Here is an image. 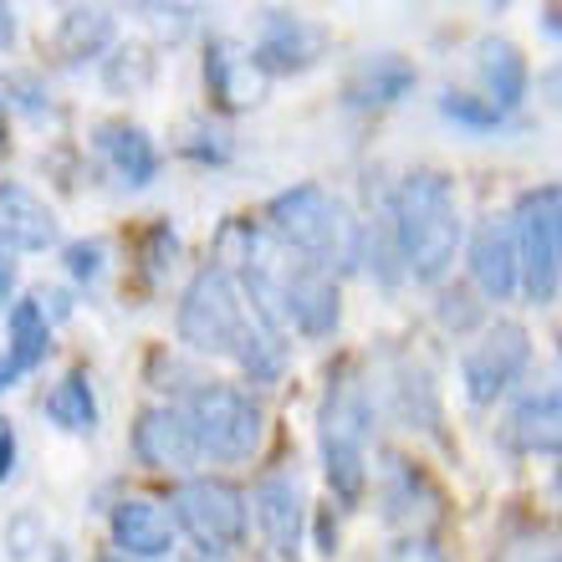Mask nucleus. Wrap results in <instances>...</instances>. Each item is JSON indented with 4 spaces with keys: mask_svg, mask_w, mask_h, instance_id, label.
Masks as SVG:
<instances>
[{
    "mask_svg": "<svg viewBox=\"0 0 562 562\" xmlns=\"http://www.w3.org/2000/svg\"><path fill=\"white\" fill-rule=\"evenodd\" d=\"M460 215L445 175H409L394 194V251L415 281H440L456 261Z\"/></svg>",
    "mask_w": 562,
    "mask_h": 562,
    "instance_id": "nucleus-1",
    "label": "nucleus"
},
{
    "mask_svg": "<svg viewBox=\"0 0 562 562\" xmlns=\"http://www.w3.org/2000/svg\"><path fill=\"white\" fill-rule=\"evenodd\" d=\"M271 225H277V236L292 246V251L307 256V267H353L358 251H363V236H358V225L348 221V210L333 200L327 190L317 184H296V190L277 194L271 200Z\"/></svg>",
    "mask_w": 562,
    "mask_h": 562,
    "instance_id": "nucleus-2",
    "label": "nucleus"
},
{
    "mask_svg": "<svg viewBox=\"0 0 562 562\" xmlns=\"http://www.w3.org/2000/svg\"><path fill=\"white\" fill-rule=\"evenodd\" d=\"M184 425H190L200 456L215 460H251L261 450V435H267V415L251 394H240L231 384H200L184 404Z\"/></svg>",
    "mask_w": 562,
    "mask_h": 562,
    "instance_id": "nucleus-3",
    "label": "nucleus"
},
{
    "mask_svg": "<svg viewBox=\"0 0 562 562\" xmlns=\"http://www.w3.org/2000/svg\"><path fill=\"white\" fill-rule=\"evenodd\" d=\"M369 429H373V409H369V389L358 379H342L338 389H327L323 404V465L327 481L338 496H358L369 481Z\"/></svg>",
    "mask_w": 562,
    "mask_h": 562,
    "instance_id": "nucleus-4",
    "label": "nucleus"
},
{
    "mask_svg": "<svg viewBox=\"0 0 562 562\" xmlns=\"http://www.w3.org/2000/svg\"><path fill=\"white\" fill-rule=\"evenodd\" d=\"M246 312H240L236 281L225 267H205L190 281V292L179 302V342L194 353H236L240 333H246Z\"/></svg>",
    "mask_w": 562,
    "mask_h": 562,
    "instance_id": "nucleus-5",
    "label": "nucleus"
},
{
    "mask_svg": "<svg viewBox=\"0 0 562 562\" xmlns=\"http://www.w3.org/2000/svg\"><path fill=\"white\" fill-rule=\"evenodd\" d=\"M175 517L205 558H225L246 542V496L225 481H184L175 491Z\"/></svg>",
    "mask_w": 562,
    "mask_h": 562,
    "instance_id": "nucleus-6",
    "label": "nucleus"
},
{
    "mask_svg": "<svg viewBox=\"0 0 562 562\" xmlns=\"http://www.w3.org/2000/svg\"><path fill=\"white\" fill-rule=\"evenodd\" d=\"M517 271L527 277L532 302H552L562 251V190H537L517 210Z\"/></svg>",
    "mask_w": 562,
    "mask_h": 562,
    "instance_id": "nucleus-7",
    "label": "nucleus"
},
{
    "mask_svg": "<svg viewBox=\"0 0 562 562\" xmlns=\"http://www.w3.org/2000/svg\"><path fill=\"white\" fill-rule=\"evenodd\" d=\"M527 358H532V342H527V327L521 323L486 327L481 342H471V353H465V363H460V373H465V394H471L475 404H491L496 394H506V389L521 379Z\"/></svg>",
    "mask_w": 562,
    "mask_h": 562,
    "instance_id": "nucleus-8",
    "label": "nucleus"
},
{
    "mask_svg": "<svg viewBox=\"0 0 562 562\" xmlns=\"http://www.w3.org/2000/svg\"><path fill=\"white\" fill-rule=\"evenodd\" d=\"M327 46V31L312 26V21H302V15H286V11H267V21H261V36H256V72L271 77V72H302V67H312V61L323 57Z\"/></svg>",
    "mask_w": 562,
    "mask_h": 562,
    "instance_id": "nucleus-9",
    "label": "nucleus"
},
{
    "mask_svg": "<svg viewBox=\"0 0 562 562\" xmlns=\"http://www.w3.org/2000/svg\"><path fill=\"white\" fill-rule=\"evenodd\" d=\"M134 456L144 460L148 471H190L200 445H194L179 409H144L134 425Z\"/></svg>",
    "mask_w": 562,
    "mask_h": 562,
    "instance_id": "nucleus-10",
    "label": "nucleus"
},
{
    "mask_svg": "<svg viewBox=\"0 0 562 562\" xmlns=\"http://www.w3.org/2000/svg\"><path fill=\"white\" fill-rule=\"evenodd\" d=\"M113 542L123 548V558H134V562L169 558L175 552V517L159 502L128 496V502L113 506Z\"/></svg>",
    "mask_w": 562,
    "mask_h": 562,
    "instance_id": "nucleus-11",
    "label": "nucleus"
},
{
    "mask_svg": "<svg viewBox=\"0 0 562 562\" xmlns=\"http://www.w3.org/2000/svg\"><path fill=\"white\" fill-rule=\"evenodd\" d=\"M286 323H296L307 338H323L338 327V281L327 277L323 267H302L286 271V292H281Z\"/></svg>",
    "mask_w": 562,
    "mask_h": 562,
    "instance_id": "nucleus-12",
    "label": "nucleus"
},
{
    "mask_svg": "<svg viewBox=\"0 0 562 562\" xmlns=\"http://www.w3.org/2000/svg\"><path fill=\"white\" fill-rule=\"evenodd\" d=\"M57 240V215L26 184H0V246L5 251H46Z\"/></svg>",
    "mask_w": 562,
    "mask_h": 562,
    "instance_id": "nucleus-13",
    "label": "nucleus"
},
{
    "mask_svg": "<svg viewBox=\"0 0 562 562\" xmlns=\"http://www.w3.org/2000/svg\"><path fill=\"white\" fill-rule=\"evenodd\" d=\"M256 521L277 558H296L302 548V486L296 475H267L256 486Z\"/></svg>",
    "mask_w": 562,
    "mask_h": 562,
    "instance_id": "nucleus-14",
    "label": "nucleus"
},
{
    "mask_svg": "<svg viewBox=\"0 0 562 562\" xmlns=\"http://www.w3.org/2000/svg\"><path fill=\"white\" fill-rule=\"evenodd\" d=\"M471 277L475 286L491 296V302H506V296L517 292V236H512V225L491 221L475 231V246H471Z\"/></svg>",
    "mask_w": 562,
    "mask_h": 562,
    "instance_id": "nucleus-15",
    "label": "nucleus"
},
{
    "mask_svg": "<svg viewBox=\"0 0 562 562\" xmlns=\"http://www.w3.org/2000/svg\"><path fill=\"white\" fill-rule=\"evenodd\" d=\"M205 82L225 108H251L261 98V72H256L251 52H240L231 42H215L205 57Z\"/></svg>",
    "mask_w": 562,
    "mask_h": 562,
    "instance_id": "nucleus-16",
    "label": "nucleus"
},
{
    "mask_svg": "<svg viewBox=\"0 0 562 562\" xmlns=\"http://www.w3.org/2000/svg\"><path fill=\"white\" fill-rule=\"evenodd\" d=\"M512 440L527 456H552L562 450V389H542V394H527L512 415Z\"/></svg>",
    "mask_w": 562,
    "mask_h": 562,
    "instance_id": "nucleus-17",
    "label": "nucleus"
},
{
    "mask_svg": "<svg viewBox=\"0 0 562 562\" xmlns=\"http://www.w3.org/2000/svg\"><path fill=\"white\" fill-rule=\"evenodd\" d=\"M415 88V67L394 52H379L348 77V103L358 108H384V103H400L404 92Z\"/></svg>",
    "mask_w": 562,
    "mask_h": 562,
    "instance_id": "nucleus-18",
    "label": "nucleus"
},
{
    "mask_svg": "<svg viewBox=\"0 0 562 562\" xmlns=\"http://www.w3.org/2000/svg\"><path fill=\"white\" fill-rule=\"evenodd\" d=\"M481 52V77H486V103L491 108H517L521 98H527V61H521V52L512 42H496V36H486V42L475 46Z\"/></svg>",
    "mask_w": 562,
    "mask_h": 562,
    "instance_id": "nucleus-19",
    "label": "nucleus"
},
{
    "mask_svg": "<svg viewBox=\"0 0 562 562\" xmlns=\"http://www.w3.org/2000/svg\"><path fill=\"white\" fill-rule=\"evenodd\" d=\"M103 154H108V164L119 169L123 184H134V190L159 175V148L148 144L144 128H128V123H113V128H103Z\"/></svg>",
    "mask_w": 562,
    "mask_h": 562,
    "instance_id": "nucleus-20",
    "label": "nucleus"
},
{
    "mask_svg": "<svg viewBox=\"0 0 562 562\" xmlns=\"http://www.w3.org/2000/svg\"><path fill=\"white\" fill-rule=\"evenodd\" d=\"M5 358L15 363V373H31L36 363H46V348H52V327H46V312L36 302H15L11 317H5Z\"/></svg>",
    "mask_w": 562,
    "mask_h": 562,
    "instance_id": "nucleus-21",
    "label": "nucleus"
},
{
    "mask_svg": "<svg viewBox=\"0 0 562 562\" xmlns=\"http://www.w3.org/2000/svg\"><path fill=\"white\" fill-rule=\"evenodd\" d=\"M384 506H389V521H404V527H429V521L440 517V512H435L440 496H435V491L425 486V475H415L409 465H400V471L389 475Z\"/></svg>",
    "mask_w": 562,
    "mask_h": 562,
    "instance_id": "nucleus-22",
    "label": "nucleus"
},
{
    "mask_svg": "<svg viewBox=\"0 0 562 562\" xmlns=\"http://www.w3.org/2000/svg\"><path fill=\"white\" fill-rule=\"evenodd\" d=\"M108 42H113V15L108 11H67L57 26V52L67 61H88L98 57V52H108Z\"/></svg>",
    "mask_w": 562,
    "mask_h": 562,
    "instance_id": "nucleus-23",
    "label": "nucleus"
},
{
    "mask_svg": "<svg viewBox=\"0 0 562 562\" xmlns=\"http://www.w3.org/2000/svg\"><path fill=\"white\" fill-rule=\"evenodd\" d=\"M42 409L57 419L61 429H92L98 425V400H92V384L82 379V373H67V379L46 394Z\"/></svg>",
    "mask_w": 562,
    "mask_h": 562,
    "instance_id": "nucleus-24",
    "label": "nucleus"
},
{
    "mask_svg": "<svg viewBox=\"0 0 562 562\" xmlns=\"http://www.w3.org/2000/svg\"><path fill=\"white\" fill-rule=\"evenodd\" d=\"M236 358L251 379H277L281 373V342L271 338V333H261V327H246V333H240Z\"/></svg>",
    "mask_w": 562,
    "mask_h": 562,
    "instance_id": "nucleus-25",
    "label": "nucleus"
},
{
    "mask_svg": "<svg viewBox=\"0 0 562 562\" xmlns=\"http://www.w3.org/2000/svg\"><path fill=\"white\" fill-rule=\"evenodd\" d=\"M148 77H154V57H148V52H119V57L108 61V88L113 92H123V82H128V88H144Z\"/></svg>",
    "mask_w": 562,
    "mask_h": 562,
    "instance_id": "nucleus-26",
    "label": "nucleus"
},
{
    "mask_svg": "<svg viewBox=\"0 0 562 562\" xmlns=\"http://www.w3.org/2000/svg\"><path fill=\"white\" fill-rule=\"evenodd\" d=\"M445 113L460 123H471V128H496L502 123V108H491V103H475V98H465V92H445Z\"/></svg>",
    "mask_w": 562,
    "mask_h": 562,
    "instance_id": "nucleus-27",
    "label": "nucleus"
},
{
    "mask_svg": "<svg viewBox=\"0 0 562 562\" xmlns=\"http://www.w3.org/2000/svg\"><path fill=\"white\" fill-rule=\"evenodd\" d=\"M506 562H562L558 537H521L517 548L506 552Z\"/></svg>",
    "mask_w": 562,
    "mask_h": 562,
    "instance_id": "nucleus-28",
    "label": "nucleus"
},
{
    "mask_svg": "<svg viewBox=\"0 0 562 562\" xmlns=\"http://www.w3.org/2000/svg\"><path fill=\"white\" fill-rule=\"evenodd\" d=\"M67 267H72V277H98L103 271V246H72L67 251Z\"/></svg>",
    "mask_w": 562,
    "mask_h": 562,
    "instance_id": "nucleus-29",
    "label": "nucleus"
},
{
    "mask_svg": "<svg viewBox=\"0 0 562 562\" xmlns=\"http://www.w3.org/2000/svg\"><path fill=\"white\" fill-rule=\"evenodd\" d=\"M11 460H15V435H11V425L0 419V481L11 475Z\"/></svg>",
    "mask_w": 562,
    "mask_h": 562,
    "instance_id": "nucleus-30",
    "label": "nucleus"
},
{
    "mask_svg": "<svg viewBox=\"0 0 562 562\" xmlns=\"http://www.w3.org/2000/svg\"><path fill=\"white\" fill-rule=\"evenodd\" d=\"M15 42V15L11 5H0V46H11Z\"/></svg>",
    "mask_w": 562,
    "mask_h": 562,
    "instance_id": "nucleus-31",
    "label": "nucleus"
},
{
    "mask_svg": "<svg viewBox=\"0 0 562 562\" xmlns=\"http://www.w3.org/2000/svg\"><path fill=\"white\" fill-rule=\"evenodd\" d=\"M5 292H11V256L0 246V307H5Z\"/></svg>",
    "mask_w": 562,
    "mask_h": 562,
    "instance_id": "nucleus-32",
    "label": "nucleus"
},
{
    "mask_svg": "<svg viewBox=\"0 0 562 562\" xmlns=\"http://www.w3.org/2000/svg\"><path fill=\"white\" fill-rule=\"evenodd\" d=\"M548 98H552V103H562V67H558V72H548Z\"/></svg>",
    "mask_w": 562,
    "mask_h": 562,
    "instance_id": "nucleus-33",
    "label": "nucleus"
},
{
    "mask_svg": "<svg viewBox=\"0 0 562 562\" xmlns=\"http://www.w3.org/2000/svg\"><path fill=\"white\" fill-rule=\"evenodd\" d=\"M113 562H134V558H113Z\"/></svg>",
    "mask_w": 562,
    "mask_h": 562,
    "instance_id": "nucleus-34",
    "label": "nucleus"
},
{
    "mask_svg": "<svg viewBox=\"0 0 562 562\" xmlns=\"http://www.w3.org/2000/svg\"><path fill=\"white\" fill-rule=\"evenodd\" d=\"M558 271H562V251H558Z\"/></svg>",
    "mask_w": 562,
    "mask_h": 562,
    "instance_id": "nucleus-35",
    "label": "nucleus"
}]
</instances>
